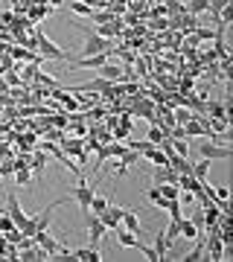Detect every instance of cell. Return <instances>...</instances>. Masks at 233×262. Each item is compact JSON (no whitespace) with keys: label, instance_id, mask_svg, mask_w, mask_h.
Segmentation results:
<instances>
[{"label":"cell","instance_id":"cell-1","mask_svg":"<svg viewBox=\"0 0 233 262\" xmlns=\"http://www.w3.org/2000/svg\"><path fill=\"white\" fill-rule=\"evenodd\" d=\"M32 35H35V50L41 53V58H44V61H70V58H73V56H67L58 44H53V41H50L41 29H32Z\"/></svg>","mask_w":233,"mask_h":262},{"label":"cell","instance_id":"cell-2","mask_svg":"<svg viewBox=\"0 0 233 262\" xmlns=\"http://www.w3.org/2000/svg\"><path fill=\"white\" fill-rule=\"evenodd\" d=\"M198 155H201L204 160H230L233 158V149H230V143L201 140V143H198Z\"/></svg>","mask_w":233,"mask_h":262},{"label":"cell","instance_id":"cell-3","mask_svg":"<svg viewBox=\"0 0 233 262\" xmlns=\"http://www.w3.org/2000/svg\"><path fill=\"white\" fill-rule=\"evenodd\" d=\"M82 32L88 35V41H84V47H82V53H79V58H88V56H96V53H108V50H114L111 38L93 35L91 29H82Z\"/></svg>","mask_w":233,"mask_h":262},{"label":"cell","instance_id":"cell-4","mask_svg":"<svg viewBox=\"0 0 233 262\" xmlns=\"http://www.w3.org/2000/svg\"><path fill=\"white\" fill-rule=\"evenodd\" d=\"M93 195H96V189H93L84 178H79V184H76V189H73V201L79 204V210H82V213H88V210H91V198Z\"/></svg>","mask_w":233,"mask_h":262},{"label":"cell","instance_id":"cell-5","mask_svg":"<svg viewBox=\"0 0 233 262\" xmlns=\"http://www.w3.org/2000/svg\"><path fill=\"white\" fill-rule=\"evenodd\" d=\"M32 239H35V245H38V248H44V251L50 253V259H53V256H56V253L67 251L65 245H61V242H56V239H53V236H50V227H44V230H38V233L32 236Z\"/></svg>","mask_w":233,"mask_h":262},{"label":"cell","instance_id":"cell-6","mask_svg":"<svg viewBox=\"0 0 233 262\" xmlns=\"http://www.w3.org/2000/svg\"><path fill=\"white\" fill-rule=\"evenodd\" d=\"M84 137H65V140H58L61 143V151H65L67 158L73 155V158H79V163H84L88 160V151H84Z\"/></svg>","mask_w":233,"mask_h":262},{"label":"cell","instance_id":"cell-7","mask_svg":"<svg viewBox=\"0 0 233 262\" xmlns=\"http://www.w3.org/2000/svg\"><path fill=\"white\" fill-rule=\"evenodd\" d=\"M3 213H6V215L12 219V222L18 225V230L24 227V222H27V215H24V210H20L18 195H15V192H9V195H6V210H3Z\"/></svg>","mask_w":233,"mask_h":262},{"label":"cell","instance_id":"cell-8","mask_svg":"<svg viewBox=\"0 0 233 262\" xmlns=\"http://www.w3.org/2000/svg\"><path fill=\"white\" fill-rule=\"evenodd\" d=\"M204 253H210V256H204V259H210V262L224 259V242L219 239V233H210V239L204 242Z\"/></svg>","mask_w":233,"mask_h":262},{"label":"cell","instance_id":"cell-9","mask_svg":"<svg viewBox=\"0 0 233 262\" xmlns=\"http://www.w3.org/2000/svg\"><path fill=\"white\" fill-rule=\"evenodd\" d=\"M105 233H108V230H105V225L99 222V215L88 219V236H91V245H93V248H99V242H102Z\"/></svg>","mask_w":233,"mask_h":262},{"label":"cell","instance_id":"cell-10","mask_svg":"<svg viewBox=\"0 0 233 262\" xmlns=\"http://www.w3.org/2000/svg\"><path fill=\"white\" fill-rule=\"evenodd\" d=\"M178 187L184 189V192H193V195H204V184L198 178H193V175H178Z\"/></svg>","mask_w":233,"mask_h":262},{"label":"cell","instance_id":"cell-11","mask_svg":"<svg viewBox=\"0 0 233 262\" xmlns=\"http://www.w3.org/2000/svg\"><path fill=\"white\" fill-rule=\"evenodd\" d=\"M120 219H122V207H114V204H108V210L99 213V222L105 225V230H114L120 225Z\"/></svg>","mask_w":233,"mask_h":262},{"label":"cell","instance_id":"cell-12","mask_svg":"<svg viewBox=\"0 0 233 262\" xmlns=\"http://www.w3.org/2000/svg\"><path fill=\"white\" fill-rule=\"evenodd\" d=\"M198 233H201V227L193 222V219H178V236H184V239H198Z\"/></svg>","mask_w":233,"mask_h":262},{"label":"cell","instance_id":"cell-13","mask_svg":"<svg viewBox=\"0 0 233 262\" xmlns=\"http://www.w3.org/2000/svg\"><path fill=\"white\" fill-rule=\"evenodd\" d=\"M204 114L210 120H224L227 122V102H204ZM230 125V122H227Z\"/></svg>","mask_w":233,"mask_h":262},{"label":"cell","instance_id":"cell-14","mask_svg":"<svg viewBox=\"0 0 233 262\" xmlns=\"http://www.w3.org/2000/svg\"><path fill=\"white\" fill-rule=\"evenodd\" d=\"M114 230H117V242H120V248H137L140 245V236L131 233V230H125L122 225H117Z\"/></svg>","mask_w":233,"mask_h":262},{"label":"cell","instance_id":"cell-15","mask_svg":"<svg viewBox=\"0 0 233 262\" xmlns=\"http://www.w3.org/2000/svg\"><path fill=\"white\" fill-rule=\"evenodd\" d=\"M120 225L125 227V230H131V233H137V236H140V230H143V225H140L137 213H134V210H125V207H122V219H120Z\"/></svg>","mask_w":233,"mask_h":262},{"label":"cell","instance_id":"cell-16","mask_svg":"<svg viewBox=\"0 0 233 262\" xmlns=\"http://www.w3.org/2000/svg\"><path fill=\"white\" fill-rule=\"evenodd\" d=\"M73 256H76V262H99L102 259L99 248H93V245H88V248H76Z\"/></svg>","mask_w":233,"mask_h":262},{"label":"cell","instance_id":"cell-17","mask_svg":"<svg viewBox=\"0 0 233 262\" xmlns=\"http://www.w3.org/2000/svg\"><path fill=\"white\" fill-rule=\"evenodd\" d=\"M99 79H105V82H122V67H114L111 61H105L102 67H99Z\"/></svg>","mask_w":233,"mask_h":262},{"label":"cell","instance_id":"cell-18","mask_svg":"<svg viewBox=\"0 0 233 262\" xmlns=\"http://www.w3.org/2000/svg\"><path fill=\"white\" fill-rule=\"evenodd\" d=\"M155 184H178V172L172 166H155Z\"/></svg>","mask_w":233,"mask_h":262},{"label":"cell","instance_id":"cell-19","mask_svg":"<svg viewBox=\"0 0 233 262\" xmlns=\"http://www.w3.org/2000/svg\"><path fill=\"white\" fill-rule=\"evenodd\" d=\"M210 163H213V160H198V163H193V169H189V175H193V178H198L201 181V184H207V178H210Z\"/></svg>","mask_w":233,"mask_h":262},{"label":"cell","instance_id":"cell-20","mask_svg":"<svg viewBox=\"0 0 233 262\" xmlns=\"http://www.w3.org/2000/svg\"><path fill=\"white\" fill-rule=\"evenodd\" d=\"M210 9V0H189V3H186V12H189V15H204V12Z\"/></svg>","mask_w":233,"mask_h":262},{"label":"cell","instance_id":"cell-21","mask_svg":"<svg viewBox=\"0 0 233 262\" xmlns=\"http://www.w3.org/2000/svg\"><path fill=\"white\" fill-rule=\"evenodd\" d=\"M146 198H149L152 204L158 207V210H163V207H166V198L160 195V189H158V184H155V187H149L146 189Z\"/></svg>","mask_w":233,"mask_h":262},{"label":"cell","instance_id":"cell-22","mask_svg":"<svg viewBox=\"0 0 233 262\" xmlns=\"http://www.w3.org/2000/svg\"><path fill=\"white\" fill-rule=\"evenodd\" d=\"M15 181H18V187H29V184H32V169L29 166L15 169Z\"/></svg>","mask_w":233,"mask_h":262},{"label":"cell","instance_id":"cell-23","mask_svg":"<svg viewBox=\"0 0 233 262\" xmlns=\"http://www.w3.org/2000/svg\"><path fill=\"white\" fill-rule=\"evenodd\" d=\"M172 117H175V122H178V125H184V122H189V120H193V111H189L186 105H178V108H172Z\"/></svg>","mask_w":233,"mask_h":262},{"label":"cell","instance_id":"cell-24","mask_svg":"<svg viewBox=\"0 0 233 262\" xmlns=\"http://www.w3.org/2000/svg\"><path fill=\"white\" fill-rule=\"evenodd\" d=\"M158 189L163 198H181V187L178 184H158Z\"/></svg>","mask_w":233,"mask_h":262},{"label":"cell","instance_id":"cell-25","mask_svg":"<svg viewBox=\"0 0 233 262\" xmlns=\"http://www.w3.org/2000/svg\"><path fill=\"white\" fill-rule=\"evenodd\" d=\"M108 204H111L108 198H102V195H93V198H91V210H93V215L105 213V210H108Z\"/></svg>","mask_w":233,"mask_h":262},{"label":"cell","instance_id":"cell-26","mask_svg":"<svg viewBox=\"0 0 233 262\" xmlns=\"http://www.w3.org/2000/svg\"><path fill=\"white\" fill-rule=\"evenodd\" d=\"M155 251H158L160 262L166 259V251H169V242H166V236H163V230L158 233V239H155Z\"/></svg>","mask_w":233,"mask_h":262},{"label":"cell","instance_id":"cell-27","mask_svg":"<svg viewBox=\"0 0 233 262\" xmlns=\"http://www.w3.org/2000/svg\"><path fill=\"white\" fill-rule=\"evenodd\" d=\"M3 79H6V84H9V88H24V79H20L15 70H3ZM24 91H27V88H24Z\"/></svg>","mask_w":233,"mask_h":262},{"label":"cell","instance_id":"cell-28","mask_svg":"<svg viewBox=\"0 0 233 262\" xmlns=\"http://www.w3.org/2000/svg\"><path fill=\"white\" fill-rule=\"evenodd\" d=\"M70 12L73 15H82V18H91V6H84V3H79V0H70Z\"/></svg>","mask_w":233,"mask_h":262},{"label":"cell","instance_id":"cell-29","mask_svg":"<svg viewBox=\"0 0 233 262\" xmlns=\"http://www.w3.org/2000/svg\"><path fill=\"white\" fill-rule=\"evenodd\" d=\"M198 259H204V242H198L196 248L184 256V262H198Z\"/></svg>","mask_w":233,"mask_h":262},{"label":"cell","instance_id":"cell-30","mask_svg":"<svg viewBox=\"0 0 233 262\" xmlns=\"http://www.w3.org/2000/svg\"><path fill=\"white\" fill-rule=\"evenodd\" d=\"M172 151L175 155H181V158H189V143L181 137V140H172Z\"/></svg>","mask_w":233,"mask_h":262},{"label":"cell","instance_id":"cell-31","mask_svg":"<svg viewBox=\"0 0 233 262\" xmlns=\"http://www.w3.org/2000/svg\"><path fill=\"white\" fill-rule=\"evenodd\" d=\"M193 32H196L198 41H213V38H216V29L213 27H210V29H207V27H196Z\"/></svg>","mask_w":233,"mask_h":262},{"label":"cell","instance_id":"cell-32","mask_svg":"<svg viewBox=\"0 0 233 262\" xmlns=\"http://www.w3.org/2000/svg\"><path fill=\"white\" fill-rule=\"evenodd\" d=\"M227 3H233V0H210V9H207V12H210V18L216 20V15H219V12L227 6Z\"/></svg>","mask_w":233,"mask_h":262},{"label":"cell","instance_id":"cell-33","mask_svg":"<svg viewBox=\"0 0 233 262\" xmlns=\"http://www.w3.org/2000/svg\"><path fill=\"white\" fill-rule=\"evenodd\" d=\"M163 236H166V242H169V245L175 242V239H178V222H169V227L163 230Z\"/></svg>","mask_w":233,"mask_h":262},{"label":"cell","instance_id":"cell-34","mask_svg":"<svg viewBox=\"0 0 233 262\" xmlns=\"http://www.w3.org/2000/svg\"><path fill=\"white\" fill-rule=\"evenodd\" d=\"M137 248H140L143 253H146V259H152V262H160V256H158V251H155V248H149V245H143V242H140Z\"/></svg>","mask_w":233,"mask_h":262},{"label":"cell","instance_id":"cell-35","mask_svg":"<svg viewBox=\"0 0 233 262\" xmlns=\"http://www.w3.org/2000/svg\"><path fill=\"white\" fill-rule=\"evenodd\" d=\"M6 175H15V160H6V163H0V178H6Z\"/></svg>","mask_w":233,"mask_h":262},{"label":"cell","instance_id":"cell-36","mask_svg":"<svg viewBox=\"0 0 233 262\" xmlns=\"http://www.w3.org/2000/svg\"><path fill=\"white\" fill-rule=\"evenodd\" d=\"M47 3H50V6L56 9V6H61V3H65V0H47Z\"/></svg>","mask_w":233,"mask_h":262},{"label":"cell","instance_id":"cell-37","mask_svg":"<svg viewBox=\"0 0 233 262\" xmlns=\"http://www.w3.org/2000/svg\"><path fill=\"white\" fill-rule=\"evenodd\" d=\"M0 61H3V53H0Z\"/></svg>","mask_w":233,"mask_h":262}]
</instances>
